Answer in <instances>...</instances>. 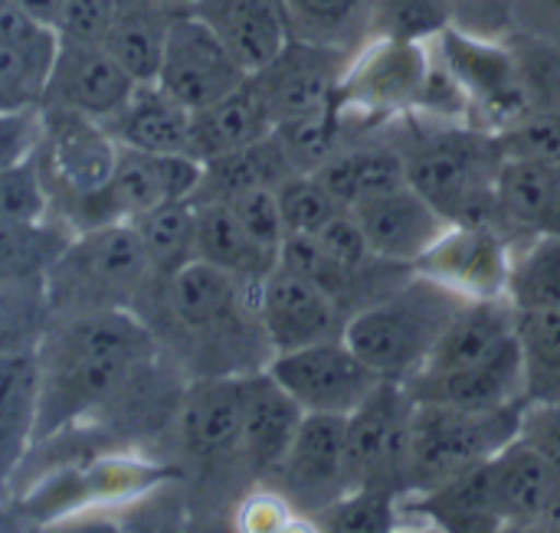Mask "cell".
Here are the masks:
<instances>
[{
    "label": "cell",
    "instance_id": "6da1fadb",
    "mask_svg": "<svg viewBox=\"0 0 560 533\" xmlns=\"http://www.w3.org/2000/svg\"><path fill=\"white\" fill-rule=\"evenodd\" d=\"M161 341L131 308L49 315L36 344L39 423L36 446L112 410L161 364Z\"/></svg>",
    "mask_w": 560,
    "mask_h": 533
},
{
    "label": "cell",
    "instance_id": "7a4b0ae2",
    "mask_svg": "<svg viewBox=\"0 0 560 533\" xmlns=\"http://www.w3.org/2000/svg\"><path fill=\"white\" fill-rule=\"evenodd\" d=\"M138 305H154V318L144 321L187 380L243 377L266 370L272 360L256 285L203 259H190L171 275L151 279Z\"/></svg>",
    "mask_w": 560,
    "mask_h": 533
},
{
    "label": "cell",
    "instance_id": "3957f363",
    "mask_svg": "<svg viewBox=\"0 0 560 533\" xmlns=\"http://www.w3.org/2000/svg\"><path fill=\"white\" fill-rule=\"evenodd\" d=\"M407 183L450 223H495L505 151L499 134L476 125H420L404 118Z\"/></svg>",
    "mask_w": 560,
    "mask_h": 533
},
{
    "label": "cell",
    "instance_id": "277c9868",
    "mask_svg": "<svg viewBox=\"0 0 560 533\" xmlns=\"http://www.w3.org/2000/svg\"><path fill=\"white\" fill-rule=\"evenodd\" d=\"M463 301V295L413 269L390 295L348 318L345 341L377 377L407 383L423 370Z\"/></svg>",
    "mask_w": 560,
    "mask_h": 533
},
{
    "label": "cell",
    "instance_id": "5b68a950",
    "mask_svg": "<svg viewBox=\"0 0 560 533\" xmlns=\"http://www.w3.org/2000/svg\"><path fill=\"white\" fill-rule=\"evenodd\" d=\"M154 279L151 259L135 233L125 223H105L72 233L69 246L46 275V305L49 315H79V311H108L131 308Z\"/></svg>",
    "mask_w": 560,
    "mask_h": 533
},
{
    "label": "cell",
    "instance_id": "8992f818",
    "mask_svg": "<svg viewBox=\"0 0 560 533\" xmlns=\"http://www.w3.org/2000/svg\"><path fill=\"white\" fill-rule=\"evenodd\" d=\"M522 406L459 410L446 403H417L410 423L407 495L430 491L505 449L518 436Z\"/></svg>",
    "mask_w": 560,
    "mask_h": 533
},
{
    "label": "cell",
    "instance_id": "52a82bcc",
    "mask_svg": "<svg viewBox=\"0 0 560 533\" xmlns=\"http://www.w3.org/2000/svg\"><path fill=\"white\" fill-rule=\"evenodd\" d=\"M200 170L203 164L190 154H158V151L118 144L108 183L95 197L62 213V220L79 233V229H92L105 223L135 220L174 200H190L197 190Z\"/></svg>",
    "mask_w": 560,
    "mask_h": 533
},
{
    "label": "cell",
    "instance_id": "ba28073f",
    "mask_svg": "<svg viewBox=\"0 0 560 533\" xmlns=\"http://www.w3.org/2000/svg\"><path fill=\"white\" fill-rule=\"evenodd\" d=\"M433 66V36H371L348 62L338 108L368 121L407 118Z\"/></svg>",
    "mask_w": 560,
    "mask_h": 533
},
{
    "label": "cell",
    "instance_id": "9c48e42d",
    "mask_svg": "<svg viewBox=\"0 0 560 533\" xmlns=\"http://www.w3.org/2000/svg\"><path fill=\"white\" fill-rule=\"evenodd\" d=\"M39 111L43 131L33 151V164L43 177L52 213L62 216L108 183L118 141L95 118L46 105H39Z\"/></svg>",
    "mask_w": 560,
    "mask_h": 533
},
{
    "label": "cell",
    "instance_id": "30bf717a",
    "mask_svg": "<svg viewBox=\"0 0 560 533\" xmlns=\"http://www.w3.org/2000/svg\"><path fill=\"white\" fill-rule=\"evenodd\" d=\"M433 43L446 69L463 85L476 128L502 134L532 115L509 36L492 39L446 26L433 36Z\"/></svg>",
    "mask_w": 560,
    "mask_h": 533
},
{
    "label": "cell",
    "instance_id": "8fae6325",
    "mask_svg": "<svg viewBox=\"0 0 560 533\" xmlns=\"http://www.w3.org/2000/svg\"><path fill=\"white\" fill-rule=\"evenodd\" d=\"M417 400L397 380H384L345 423L351 488L407 491L410 423Z\"/></svg>",
    "mask_w": 560,
    "mask_h": 533
},
{
    "label": "cell",
    "instance_id": "7c38bea8",
    "mask_svg": "<svg viewBox=\"0 0 560 533\" xmlns=\"http://www.w3.org/2000/svg\"><path fill=\"white\" fill-rule=\"evenodd\" d=\"M266 370L308 416L348 419L384 383L345 337L276 354Z\"/></svg>",
    "mask_w": 560,
    "mask_h": 533
},
{
    "label": "cell",
    "instance_id": "4fadbf2b",
    "mask_svg": "<svg viewBox=\"0 0 560 533\" xmlns=\"http://www.w3.org/2000/svg\"><path fill=\"white\" fill-rule=\"evenodd\" d=\"M246 79L249 69L233 56L210 23H203L194 10L174 13L154 72L158 85H164L190 111H200L236 92Z\"/></svg>",
    "mask_w": 560,
    "mask_h": 533
},
{
    "label": "cell",
    "instance_id": "5bb4252c",
    "mask_svg": "<svg viewBox=\"0 0 560 533\" xmlns=\"http://www.w3.org/2000/svg\"><path fill=\"white\" fill-rule=\"evenodd\" d=\"M243 393L246 374L187 380L174 426L184 455L203 472H240L246 482H253L243 459Z\"/></svg>",
    "mask_w": 560,
    "mask_h": 533
},
{
    "label": "cell",
    "instance_id": "9a60e30c",
    "mask_svg": "<svg viewBox=\"0 0 560 533\" xmlns=\"http://www.w3.org/2000/svg\"><path fill=\"white\" fill-rule=\"evenodd\" d=\"M345 423L341 416H308L299 426L285 459L269 475V488H276L308 528L351 491L348 478V449H345Z\"/></svg>",
    "mask_w": 560,
    "mask_h": 533
},
{
    "label": "cell",
    "instance_id": "2e32d148",
    "mask_svg": "<svg viewBox=\"0 0 560 533\" xmlns=\"http://www.w3.org/2000/svg\"><path fill=\"white\" fill-rule=\"evenodd\" d=\"M351 52L289 39L266 66L249 72L272 125H289L331 111L338 105V88Z\"/></svg>",
    "mask_w": 560,
    "mask_h": 533
},
{
    "label": "cell",
    "instance_id": "e0dca14e",
    "mask_svg": "<svg viewBox=\"0 0 560 533\" xmlns=\"http://www.w3.org/2000/svg\"><path fill=\"white\" fill-rule=\"evenodd\" d=\"M135 82L138 79L112 56L102 39L59 33V49L39 105L75 111L105 125L125 105Z\"/></svg>",
    "mask_w": 560,
    "mask_h": 533
},
{
    "label": "cell",
    "instance_id": "ac0fdd59",
    "mask_svg": "<svg viewBox=\"0 0 560 533\" xmlns=\"http://www.w3.org/2000/svg\"><path fill=\"white\" fill-rule=\"evenodd\" d=\"M512 242L499 223H450L413 269L463 298H509Z\"/></svg>",
    "mask_w": 560,
    "mask_h": 533
},
{
    "label": "cell",
    "instance_id": "d6986e66",
    "mask_svg": "<svg viewBox=\"0 0 560 533\" xmlns=\"http://www.w3.org/2000/svg\"><path fill=\"white\" fill-rule=\"evenodd\" d=\"M256 305L266 337L272 344V357L345 337V308L312 279L292 272L282 262L256 285Z\"/></svg>",
    "mask_w": 560,
    "mask_h": 533
},
{
    "label": "cell",
    "instance_id": "ffe728a7",
    "mask_svg": "<svg viewBox=\"0 0 560 533\" xmlns=\"http://www.w3.org/2000/svg\"><path fill=\"white\" fill-rule=\"evenodd\" d=\"M374 256L400 265H417L427 249L443 236L450 220L410 183L390 187L351 206Z\"/></svg>",
    "mask_w": 560,
    "mask_h": 533
},
{
    "label": "cell",
    "instance_id": "44dd1931",
    "mask_svg": "<svg viewBox=\"0 0 560 533\" xmlns=\"http://www.w3.org/2000/svg\"><path fill=\"white\" fill-rule=\"evenodd\" d=\"M417 403H446L459 410H502L525 403V370L518 337L482 364L453 374H417L404 383Z\"/></svg>",
    "mask_w": 560,
    "mask_h": 533
},
{
    "label": "cell",
    "instance_id": "7402d4cb",
    "mask_svg": "<svg viewBox=\"0 0 560 533\" xmlns=\"http://www.w3.org/2000/svg\"><path fill=\"white\" fill-rule=\"evenodd\" d=\"M486 465L505 531H538V524L560 498L558 465L522 436L499 449Z\"/></svg>",
    "mask_w": 560,
    "mask_h": 533
},
{
    "label": "cell",
    "instance_id": "603a6c76",
    "mask_svg": "<svg viewBox=\"0 0 560 533\" xmlns=\"http://www.w3.org/2000/svg\"><path fill=\"white\" fill-rule=\"evenodd\" d=\"M305 410L276 383L269 370L246 374L243 393V459L256 485L269 482V475L285 459Z\"/></svg>",
    "mask_w": 560,
    "mask_h": 533
},
{
    "label": "cell",
    "instance_id": "cb8c5ba5",
    "mask_svg": "<svg viewBox=\"0 0 560 533\" xmlns=\"http://www.w3.org/2000/svg\"><path fill=\"white\" fill-rule=\"evenodd\" d=\"M515 337H518V311L509 298H466L420 374L466 370L472 364L489 360Z\"/></svg>",
    "mask_w": 560,
    "mask_h": 533
},
{
    "label": "cell",
    "instance_id": "d4e9b609",
    "mask_svg": "<svg viewBox=\"0 0 560 533\" xmlns=\"http://www.w3.org/2000/svg\"><path fill=\"white\" fill-rule=\"evenodd\" d=\"M495 223L512 239L560 233V164L538 157H505L499 170Z\"/></svg>",
    "mask_w": 560,
    "mask_h": 533
},
{
    "label": "cell",
    "instance_id": "484cf974",
    "mask_svg": "<svg viewBox=\"0 0 560 533\" xmlns=\"http://www.w3.org/2000/svg\"><path fill=\"white\" fill-rule=\"evenodd\" d=\"M190 118L194 111L180 105L154 79L135 82L125 105L105 121L112 138L125 147L158 151V154H190Z\"/></svg>",
    "mask_w": 560,
    "mask_h": 533
},
{
    "label": "cell",
    "instance_id": "4316f807",
    "mask_svg": "<svg viewBox=\"0 0 560 533\" xmlns=\"http://www.w3.org/2000/svg\"><path fill=\"white\" fill-rule=\"evenodd\" d=\"M39 423V360L36 351L0 357V491L10 488Z\"/></svg>",
    "mask_w": 560,
    "mask_h": 533
},
{
    "label": "cell",
    "instance_id": "83f0119b",
    "mask_svg": "<svg viewBox=\"0 0 560 533\" xmlns=\"http://www.w3.org/2000/svg\"><path fill=\"white\" fill-rule=\"evenodd\" d=\"M190 10L213 26L249 72L266 66L289 43L279 0H194Z\"/></svg>",
    "mask_w": 560,
    "mask_h": 533
},
{
    "label": "cell",
    "instance_id": "f1b7e54d",
    "mask_svg": "<svg viewBox=\"0 0 560 533\" xmlns=\"http://www.w3.org/2000/svg\"><path fill=\"white\" fill-rule=\"evenodd\" d=\"M299 170L292 167L285 147L279 144L276 131L256 144H246V147H236L230 154H220V157H210L203 161V170H200V180H197V190H194V203H223V200H233L246 190H259V187H269V190H279L289 177H295Z\"/></svg>",
    "mask_w": 560,
    "mask_h": 533
},
{
    "label": "cell",
    "instance_id": "f546056e",
    "mask_svg": "<svg viewBox=\"0 0 560 533\" xmlns=\"http://www.w3.org/2000/svg\"><path fill=\"white\" fill-rule=\"evenodd\" d=\"M276 131L253 79H246L236 92L226 98L194 111L190 118V157L200 164L220 154H230L236 147L256 144Z\"/></svg>",
    "mask_w": 560,
    "mask_h": 533
},
{
    "label": "cell",
    "instance_id": "4dcf8cb0",
    "mask_svg": "<svg viewBox=\"0 0 560 533\" xmlns=\"http://www.w3.org/2000/svg\"><path fill=\"white\" fill-rule=\"evenodd\" d=\"M174 13L161 0H108L98 39L138 82L154 79Z\"/></svg>",
    "mask_w": 560,
    "mask_h": 533
},
{
    "label": "cell",
    "instance_id": "1f68e13d",
    "mask_svg": "<svg viewBox=\"0 0 560 533\" xmlns=\"http://www.w3.org/2000/svg\"><path fill=\"white\" fill-rule=\"evenodd\" d=\"M197 226H194V259H203L243 282L259 285L276 265L279 256L262 249L233 216L226 203H194Z\"/></svg>",
    "mask_w": 560,
    "mask_h": 533
},
{
    "label": "cell",
    "instance_id": "d6a6232c",
    "mask_svg": "<svg viewBox=\"0 0 560 533\" xmlns=\"http://www.w3.org/2000/svg\"><path fill=\"white\" fill-rule=\"evenodd\" d=\"M289 39L358 52L374 36L377 0H279Z\"/></svg>",
    "mask_w": 560,
    "mask_h": 533
},
{
    "label": "cell",
    "instance_id": "836d02e7",
    "mask_svg": "<svg viewBox=\"0 0 560 533\" xmlns=\"http://www.w3.org/2000/svg\"><path fill=\"white\" fill-rule=\"evenodd\" d=\"M72 233L75 229L56 213L43 220L0 223V282L46 285V275L69 246Z\"/></svg>",
    "mask_w": 560,
    "mask_h": 533
},
{
    "label": "cell",
    "instance_id": "e575fe53",
    "mask_svg": "<svg viewBox=\"0 0 560 533\" xmlns=\"http://www.w3.org/2000/svg\"><path fill=\"white\" fill-rule=\"evenodd\" d=\"M505 295L515 311L560 308V233H538L512 242Z\"/></svg>",
    "mask_w": 560,
    "mask_h": 533
},
{
    "label": "cell",
    "instance_id": "d590c367",
    "mask_svg": "<svg viewBox=\"0 0 560 533\" xmlns=\"http://www.w3.org/2000/svg\"><path fill=\"white\" fill-rule=\"evenodd\" d=\"M518 351L525 370V403H558L560 308L518 311Z\"/></svg>",
    "mask_w": 560,
    "mask_h": 533
},
{
    "label": "cell",
    "instance_id": "8d00e7d4",
    "mask_svg": "<svg viewBox=\"0 0 560 533\" xmlns=\"http://www.w3.org/2000/svg\"><path fill=\"white\" fill-rule=\"evenodd\" d=\"M151 259L154 279L171 275L184 262L194 259V226H197V210L194 200H174L164 206H154L135 220H128Z\"/></svg>",
    "mask_w": 560,
    "mask_h": 533
},
{
    "label": "cell",
    "instance_id": "74e56055",
    "mask_svg": "<svg viewBox=\"0 0 560 533\" xmlns=\"http://www.w3.org/2000/svg\"><path fill=\"white\" fill-rule=\"evenodd\" d=\"M400 498L384 488H351L318 521L315 531L390 533L400 531Z\"/></svg>",
    "mask_w": 560,
    "mask_h": 533
},
{
    "label": "cell",
    "instance_id": "f35d334b",
    "mask_svg": "<svg viewBox=\"0 0 560 533\" xmlns=\"http://www.w3.org/2000/svg\"><path fill=\"white\" fill-rule=\"evenodd\" d=\"M532 115H560V46L509 33Z\"/></svg>",
    "mask_w": 560,
    "mask_h": 533
},
{
    "label": "cell",
    "instance_id": "ab89813d",
    "mask_svg": "<svg viewBox=\"0 0 560 533\" xmlns=\"http://www.w3.org/2000/svg\"><path fill=\"white\" fill-rule=\"evenodd\" d=\"M49 324V305L43 285L0 282V357L36 351Z\"/></svg>",
    "mask_w": 560,
    "mask_h": 533
},
{
    "label": "cell",
    "instance_id": "60d3db41",
    "mask_svg": "<svg viewBox=\"0 0 560 533\" xmlns=\"http://www.w3.org/2000/svg\"><path fill=\"white\" fill-rule=\"evenodd\" d=\"M279 210L285 223V236H315L322 233L335 216H341L345 206L315 174H295L279 190Z\"/></svg>",
    "mask_w": 560,
    "mask_h": 533
},
{
    "label": "cell",
    "instance_id": "b9f144b4",
    "mask_svg": "<svg viewBox=\"0 0 560 533\" xmlns=\"http://www.w3.org/2000/svg\"><path fill=\"white\" fill-rule=\"evenodd\" d=\"M450 20H453L450 0H377L374 36L427 39L446 29Z\"/></svg>",
    "mask_w": 560,
    "mask_h": 533
},
{
    "label": "cell",
    "instance_id": "7bdbcfd3",
    "mask_svg": "<svg viewBox=\"0 0 560 533\" xmlns=\"http://www.w3.org/2000/svg\"><path fill=\"white\" fill-rule=\"evenodd\" d=\"M49 193L33 157L0 167V223H23L49 216Z\"/></svg>",
    "mask_w": 560,
    "mask_h": 533
},
{
    "label": "cell",
    "instance_id": "ee69618b",
    "mask_svg": "<svg viewBox=\"0 0 560 533\" xmlns=\"http://www.w3.org/2000/svg\"><path fill=\"white\" fill-rule=\"evenodd\" d=\"M233 216L240 220V226L269 252H282V242H285V223H282V210H279V197L276 190L269 187H259V190H246L233 200H223Z\"/></svg>",
    "mask_w": 560,
    "mask_h": 533
},
{
    "label": "cell",
    "instance_id": "f6af8a7d",
    "mask_svg": "<svg viewBox=\"0 0 560 533\" xmlns=\"http://www.w3.org/2000/svg\"><path fill=\"white\" fill-rule=\"evenodd\" d=\"M233 518H236L240 531L249 533H279L308 528V521H302L299 511L269 485H253V491H246V498L240 501Z\"/></svg>",
    "mask_w": 560,
    "mask_h": 533
},
{
    "label": "cell",
    "instance_id": "bcb514c9",
    "mask_svg": "<svg viewBox=\"0 0 560 533\" xmlns=\"http://www.w3.org/2000/svg\"><path fill=\"white\" fill-rule=\"evenodd\" d=\"M39 131H43L39 105L3 108L0 111V167H10V164H20V161L33 157Z\"/></svg>",
    "mask_w": 560,
    "mask_h": 533
},
{
    "label": "cell",
    "instance_id": "7dc6e473",
    "mask_svg": "<svg viewBox=\"0 0 560 533\" xmlns=\"http://www.w3.org/2000/svg\"><path fill=\"white\" fill-rule=\"evenodd\" d=\"M450 26L492 39H505L512 33V0H450Z\"/></svg>",
    "mask_w": 560,
    "mask_h": 533
},
{
    "label": "cell",
    "instance_id": "c3c4849f",
    "mask_svg": "<svg viewBox=\"0 0 560 533\" xmlns=\"http://www.w3.org/2000/svg\"><path fill=\"white\" fill-rule=\"evenodd\" d=\"M518 436L560 469V400L558 403H525Z\"/></svg>",
    "mask_w": 560,
    "mask_h": 533
},
{
    "label": "cell",
    "instance_id": "681fc988",
    "mask_svg": "<svg viewBox=\"0 0 560 533\" xmlns=\"http://www.w3.org/2000/svg\"><path fill=\"white\" fill-rule=\"evenodd\" d=\"M512 33L560 46V0H512Z\"/></svg>",
    "mask_w": 560,
    "mask_h": 533
},
{
    "label": "cell",
    "instance_id": "f907efd6",
    "mask_svg": "<svg viewBox=\"0 0 560 533\" xmlns=\"http://www.w3.org/2000/svg\"><path fill=\"white\" fill-rule=\"evenodd\" d=\"M13 3H20L23 10H30L33 16H39V20H46V23H52V26L59 29L66 0H13Z\"/></svg>",
    "mask_w": 560,
    "mask_h": 533
},
{
    "label": "cell",
    "instance_id": "816d5d0a",
    "mask_svg": "<svg viewBox=\"0 0 560 533\" xmlns=\"http://www.w3.org/2000/svg\"><path fill=\"white\" fill-rule=\"evenodd\" d=\"M538 531H548V533H560V498L551 505V511L545 514V521L538 524Z\"/></svg>",
    "mask_w": 560,
    "mask_h": 533
},
{
    "label": "cell",
    "instance_id": "f5cc1de1",
    "mask_svg": "<svg viewBox=\"0 0 560 533\" xmlns=\"http://www.w3.org/2000/svg\"><path fill=\"white\" fill-rule=\"evenodd\" d=\"M164 7H171V10H190L194 7V0H161Z\"/></svg>",
    "mask_w": 560,
    "mask_h": 533
},
{
    "label": "cell",
    "instance_id": "db71d44e",
    "mask_svg": "<svg viewBox=\"0 0 560 533\" xmlns=\"http://www.w3.org/2000/svg\"><path fill=\"white\" fill-rule=\"evenodd\" d=\"M3 108H13V105H10V98H7V95L0 92V111H3Z\"/></svg>",
    "mask_w": 560,
    "mask_h": 533
}]
</instances>
